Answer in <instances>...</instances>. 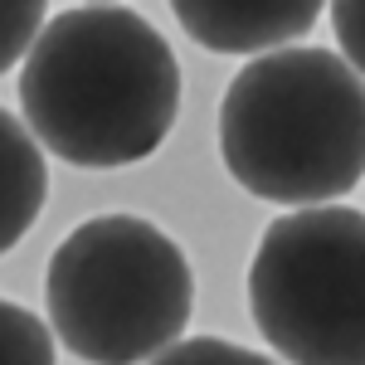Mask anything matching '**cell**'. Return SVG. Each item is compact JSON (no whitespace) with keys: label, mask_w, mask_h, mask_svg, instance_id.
Listing matches in <instances>:
<instances>
[{"label":"cell","mask_w":365,"mask_h":365,"mask_svg":"<svg viewBox=\"0 0 365 365\" xmlns=\"http://www.w3.org/2000/svg\"><path fill=\"white\" fill-rule=\"evenodd\" d=\"M20 108L58 161L83 170L137 166L175 127L180 58L151 20L88 0L44 20L20 68Z\"/></svg>","instance_id":"cell-1"},{"label":"cell","mask_w":365,"mask_h":365,"mask_svg":"<svg viewBox=\"0 0 365 365\" xmlns=\"http://www.w3.org/2000/svg\"><path fill=\"white\" fill-rule=\"evenodd\" d=\"M225 170L268 205H327L365 180V73L317 44L249 58L220 103Z\"/></svg>","instance_id":"cell-2"},{"label":"cell","mask_w":365,"mask_h":365,"mask_svg":"<svg viewBox=\"0 0 365 365\" xmlns=\"http://www.w3.org/2000/svg\"><path fill=\"white\" fill-rule=\"evenodd\" d=\"M44 302L58 346L73 361H161L190 327L195 273L180 244L151 220L98 215L54 249Z\"/></svg>","instance_id":"cell-3"},{"label":"cell","mask_w":365,"mask_h":365,"mask_svg":"<svg viewBox=\"0 0 365 365\" xmlns=\"http://www.w3.org/2000/svg\"><path fill=\"white\" fill-rule=\"evenodd\" d=\"M258 336L292 365H365V215L297 205L263 229L249 263Z\"/></svg>","instance_id":"cell-4"},{"label":"cell","mask_w":365,"mask_h":365,"mask_svg":"<svg viewBox=\"0 0 365 365\" xmlns=\"http://www.w3.org/2000/svg\"><path fill=\"white\" fill-rule=\"evenodd\" d=\"M327 0H170L180 29L210 54H268L297 44Z\"/></svg>","instance_id":"cell-5"},{"label":"cell","mask_w":365,"mask_h":365,"mask_svg":"<svg viewBox=\"0 0 365 365\" xmlns=\"http://www.w3.org/2000/svg\"><path fill=\"white\" fill-rule=\"evenodd\" d=\"M49 195L44 141L29 132V122L0 108V258L25 239Z\"/></svg>","instance_id":"cell-6"},{"label":"cell","mask_w":365,"mask_h":365,"mask_svg":"<svg viewBox=\"0 0 365 365\" xmlns=\"http://www.w3.org/2000/svg\"><path fill=\"white\" fill-rule=\"evenodd\" d=\"M54 361V327L34 312L0 297V365H49Z\"/></svg>","instance_id":"cell-7"},{"label":"cell","mask_w":365,"mask_h":365,"mask_svg":"<svg viewBox=\"0 0 365 365\" xmlns=\"http://www.w3.org/2000/svg\"><path fill=\"white\" fill-rule=\"evenodd\" d=\"M49 0H0V78L29 54V44L44 29Z\"/></svg>","instance_id":"cell-8"},{"label":"cell","mask_w":365,"mask_h":365,"mask_svg":"<svg viewBox=\"0 0 365 365\" xmlns=\"http://www.w3.org/2000/svg\"><path fill=\"white\" fill-rule=\"evenodd\" d=\"M161 361H229V365H258L268 361L263 351H249V346H229L220 336H190V341H170L161 351Z\"/></svg>","instance_id":"cell-9"},{"label":"cell","mask_w":365,"mask_h":365,"mask_svg":"<svg viewBox=\"0 0 365 365\" xmlns=\"http://www.w3.org/2000/svg\"><path fill=\"white\" fill-rule=\"evenodd\" d=\"M331 29L341 54L365 73V0H331Z\"/></svg>","instance_id":"cell-10"}]
</instances>
